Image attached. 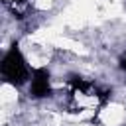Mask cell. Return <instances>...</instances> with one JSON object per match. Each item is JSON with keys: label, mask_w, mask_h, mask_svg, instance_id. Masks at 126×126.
Wrapping results in <instances>:
<instances>
[{"label": "cell", "mask_w": 126, "mask_h": 126, "mask_svg": "<svg viewBox=\"0 0 126 126\" xmlns=\"http://www.w3.org/2000/svg\"><path fill=\"white\" fill-rule=\"evenodd\" d=\"M120 69H124V71H126V57L120 61Z\"/></svg>", "instance_id": "5b68a950"}, {"label": "cell", "mask_w": 126, "mask_h": 126, "mask_svg": "<svg viewBox=\"0 0 126 126\" xmlns=\"http://www.w3.org/2000/svg\"><path fill=\"white\" fill-rule=\"evenodd\" d=\"M0 69H2V77L10 85H24L28 81V75H30L28 65H26V61H24V57H22V53H20V49H18L16 43L4 55Z\"/></svg>", "instance_id": "7a4b0ae2"}, {"label": "cell", "mask_w": 126, "mask_h": 126, "mask_svg": "<svg viewBox=\"0 0 126 126\" xmlns=\"http://www.w3.org/2000/svg\"><path fill=\"white\" fill-rule=\"evenodd\" d=\"M69 96H67V112H96V108H100L106 98H108V91L98 89L96 85L81 79V77H71L69 79Z\"/></svg>", "instance_id": "6da1fadb"}, {"label": "cell", "mask_w": 126, "mask_h": 126, "mask_svg": "<svg viewBox=\"0 0 126 126\" xmlns=\"http://www.w3.org/2000/svg\"><path fill=\"white\" fill-rule=\"evenodd\" d=\"M30 93H32V96H35V98H43V96H47V94L51 93V89H49V73H47L45 69H35V71H33Z\"/></svg>", "instance_id": "3957f363"}, {"label": "cell", "mask_w": 126, "mask_h": 126, "mask_svg": "<svg viewBox=\"0 0 126 126\" xmlns=\"http://www.w3.org/2000/svg\"><path fill=\"white\" fill-rule=\"evenodd\" d=\"M2 2L16 18H24L28 12V0H2Z\"/></svg>", "instance_id": "277c9868"}]
</instances>
